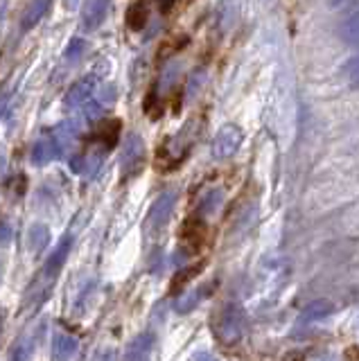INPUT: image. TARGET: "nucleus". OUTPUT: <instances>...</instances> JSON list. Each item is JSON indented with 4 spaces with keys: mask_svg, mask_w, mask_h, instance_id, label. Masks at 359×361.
<instances>
[{
    "mask_svg": "<svg viewBox=\"0 0 359 361\" xmlns=\"http://www.w3.org/2000/svg\"><path fill=\"white\" fill-rule=\"evenodd\" d=\"M244 330H247V316L240 305H226L217 314V321H215V337H217L222 346H226V348L237 346L242 337H244Z\"/></svg>",
    "mask_w": 359,
    "mask_h": 361,
    "instance_id": "1",
    "label": "nucleus"
},
{
    "mask_svg": "<svg viewBox=\"0 0 359 361\" xmlns=\"http://www.w3.org/2000/svg\"><path fill=\"white\" fill-rule=\"evenodd\" d=\"M178 240H181L187 253H199L206 246V240H208V226L199 217H190L181 224Z\"/></svg>",
    "mask_w": 359,
    "mask_h": 361,
    "instance_id": "2",
    "label": "nucleus"
},
{
    "mask_svg": "<svg viewBox=\"0 0 359 361\" xmlns=\"http://www.w3.org/2000/svg\"><path fill=\"white\" fill-rule=\"evenodd\" d=\"M120 131H122L120 120L111 117V120L97 122L93 126L91 135H88V140H91L93 144H97V147H102V149H113L120 140Z\"/></svg>",
    "mask_w": 359,
    "mask_h": 361,
    "instance_id": "3",
    "label": "nucleus"
},
{
    "mask_svg": "<svg viewBox=\"0 0 359 361\" xmlns=\"http://www.w3.org/2000/svg\"><path fill=\"white\" fill-rule=\"evenodd\" d=\"M151 350H154V334L142 332L131 339L122 361H151Z\"/></svg>",
    "mask_w": 359,
    "mask_h": 361,
    "instance_id": "4",
    "label": "nucleus"
},
{
    "mask_svg": "<svg viewBox=\"0 0 359 361\" xmlns=\"http://www.w3.org/2000/svg\"><path fill=\"white\" fill-rule=\"evenodd\" d=\"M77 339L70 337V334L64 332H55L52 337V359L55 361H70L77 352Z\"/></svg>",
    "mask_w": 359,
    "mask_h": 361,
    "instance_id": "5",
    "label": "nucleus"
},
{
    "mask_svg": "<svg viewBox=\"0 0 359 361\" xmlns=\"http://www.w3.org/2000/svg\"><path fill=\"white\" fill-rule=\"evenodd\" d=\"M328 314H332V303H328V301H317V303H312V305L305 307L303 314L299 316V321H296V328L303 330L305 325L326 319Z\"/></svg>",
    "mask_w": 359,
    "mask_h": 361,
    "instance_id": "6",
    "label": "nucleus"
},
{
    "mask_svg": "<svg viewBox=\"0 0 359 361\" xmlns=\"http://www.w3.org/2000/svg\"><path fill=\"white\" fill-rule=\"evenodd\" d=\"M34 348H37V337H34V334H25V337H21L12 346L10 361H32Z\"/></svg>",
    "mask_w": 359,
    "mask_h": 361,
    "instance_id": "7",
    "label": "nucleus"
},
{
    "mask_svg": "<svg viewBox=\"0 0 359 361\" xmlns=\"http://www.w3.org/2000/svg\"><path fill=\"white\" fill-rule=\"evenodd\" d=\"M149 21V7L145 0H136L131 7H129V12H127V25H129V30L133 32H140L142 27L147 25Z\"/></svg>",
    "mask_w": 359,
    "mask_h": 361,
    "instance_id": "8",
    "label": "nucleus"
},
{
    "mask_svg": "<svg viewBox=\"0 0 359 361\" xmlns=\"http://www.w3.org/2000/svg\"><path fill=\"white\" fill-rule=\"evenodd\" d=\"M185 43H187V39L183 34H169V36H165L163 43H160V48H158V57L160 59L172 57V54H176L178 50H183Z\"/></svg>",
    "mask_w": 359,
    "mask_h": 361,
    "instance_id": "9",
    "label": "nucleus"
},
{
    "mask_svg": "<svg viewBox=\"0 0 359 361\" xmlns=\"http://www.w3.org/2000/svg\"><path fill=\"white\" fill-rule=\"evenodd\" d=\"M201 269H203V262H201V265H192V267H185V269L178 271V274L174 276V280H172V292H178V289H183L192 278H197V276L201 274Z\"/></svg>",
    "mask_w": 359,
    "mask_h": 361,
    "instance_id": "10",
    "label": "nucleus"
},
{
    "mask_svg": "<svg viewBox=\"0 0 359 361\" xmlns=\"http://www.w3.org/2000/svg\"><path fill=\"white\" fill-rule=\"evenodd\" d=\"M197 301H199V294L192 292V294H185V296L178 298L174 307H176V312H178V314H183V312H190L192 307L197 305Z\"/></svg>",
    "mask_w": 359,
    "mask_h": 361,
    "instance_id": "11",
    "label": "nucleus"
},
{
    "mask_svg": "<svg viewBox=\"0 0 359 361\" xmlns=\"http://www.w3.org/2000/svg\"><path fill=\"white\" fill-rule=\"evenodd\" d=\"M190 361H219V359L215 357L212 352H208V350H199V352H194V355L190 357Z\"/></svg>",
    "mask_w": 359,
    "mask_h": 361,
    "instance_id": "12",
    "label": "nucleus"
},
{
    "mask_svg": "<svg viewBox=\"0 0 359 361\" xmlns=\"http://www.w3.org/2000/svg\"><path fill=\"white\" fill-rule=\"evenodd\" d=\"M95 361H115V352L113 350H102Z\"/></svg>",
    "mask_w": 359,
    "mask_h": 361,
    "instance_id": "13",
    "label": "nucleus"
},
{
    "mask_svg": "<svg viewBox=\"0 0 359 361\" xmlns=\"http://www.w3.org/2000/svg\"><path fill=\"white\" fill-rule=\"evenodd\" d=\"M5 319H7V314H5L3 307H0V332H3V328H5Z\"/></svg>",
    "mask_w": 359,
    "mask_h": 361,
    "instance_id": "14",
    "label": "nucleus"
}]
</instances>
